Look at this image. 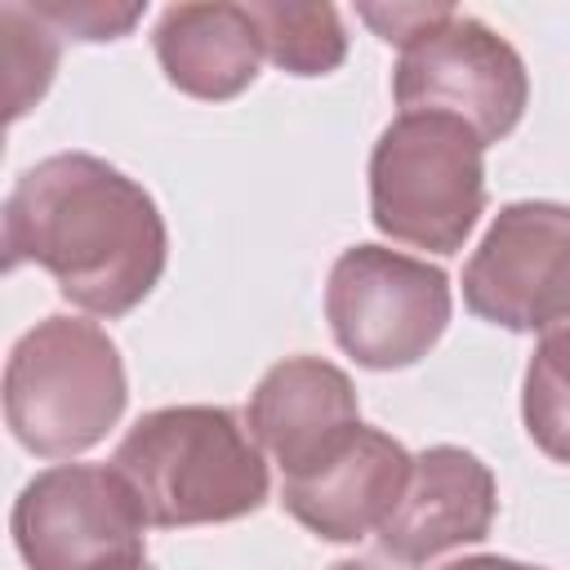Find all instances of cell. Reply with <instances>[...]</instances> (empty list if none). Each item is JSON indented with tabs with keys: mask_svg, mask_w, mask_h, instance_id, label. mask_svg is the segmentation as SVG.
<instances>
[{
	"mask_svg": "<svg viewBox=\"0 0 570 570\" xmlns=\"http://www.w3.org/2000/svg\"><path fill=\"white\" fill-rule=\"evenodd\" d=\"M169 254L156 200L89 151L36 160L4 196V267L36 263L94 316L134 312Z\"/></svg>",
	"mask_w": 570,
	"mask_h": 570,
	"instance_id": "obj_1",
	"label": "cell"
},
{
	"mask_svg": "<svg viewBox=\"0 0 570 570\" xmlns=\"http://www.w3.org/2000/svg\"><path fill=\"white\" fill-rule=\"evenodd\" d=\"M147 525H218L263 508L267 463L227 405H165L142 414L111 454Z\"/></svg>",
	"mask_w": 570,
	"mask_h": 570,
	"instance_id": "obj_2",
	"label": "cell"
},
{
	"mask_svg": "<svg viewBox=\"0 0 570 570\" xmlns=\"http://www.w3.org/2000/svg\"><path fill=\"white\" fill-rule=\"evenodd\" d=\"M125 396L120 347L80 316L36 321L4 361V423L40 459L98 445L125 414Z\"/></svg>",
	"mask_w": 570,
	"mask_h": 570,
	"instance_id": "obj_3",
	"label": "cell"
},
{
	"mask_svg": "<svg viewBox=\"0 0 570 570\" xmlns=\"http://www.w3.org/2000/svg\"><path fill=\"white\" fill-rule=\"evenodd\" d=\"M485 142L454 116L401 111L370 151V218L383 236L459 254L485 209Z\"/></svg>",
	"mask_w": 570,
	"mask_h": 570,
	"instance_id": "obj_4",
	"label": "cell"
},
{
	"mask_svg": "<svg viewBox=\"0 0 570 570\" xmlns=\"http://www.w3.org/2000/svg\"><path fill=\"white\" fill-rule=\"evenodd\" d=\"M325 316L356 365L405 370L450 325V276L387 245H352L330 267Z\"/></svg>",
	"mask_w": 570,
	"mask_h": 570,
	"instance_id": "obj_5",
	"label": "cell"
},
{
	"mask_svg": "<svg viewBox=\"0 0 570 570\" xmlns=\"http://www.w3.org/2000/svg\"><path fill=\"white\" fill-rule=\"evenodd\" d=\"M13 548L31 570H138L147 512L116 468L58 463L13 499Z\"/></svg>",
	"mask_w": 570,
	"mask_h": 570,
	"instance_id": "obj_6",
	"label": "cell"
},
{
	"mask_svg": "<svg viewBox=\"0 0 570 570\" xmlns=\"http://www.w3.org/2000/svg\"><path fill=\"white\" fill-rule=\"evenodd\" d=\"M392 98L401 111H441L463 120L481 142H499L530 102V76L494 27L454 9L401 49Z\"/></svg>",
	"mask_w": 570,
	"mask_h": 570,
	"instance_id": "obj_7",
	"label": "cell"
},
{
	"mask_svg": "<svg viewBox=\"0 0 570 570\" xmlns=\"http://www.w3.org/2000/svg\"><path fill=\"white\" fill-rule=\"evenodd\" d=\"M463 303L517 334L570 330V205H503L463 267Z\"/></svg>",
	"mask_w": 570,
	"mask_h": 570,
	"instance_id": "obj_8",
	"label": "cell"
},
{
	"mask_svg": "<svg viewBox=\"0 0 570 570\" xmlns=\"http://www.w3.org/2000/svg\"><path fill=\"white\" fill-rule=\"evenodd\" d=\"M494 503V476L472 450L432 445L414 459L401 503L379 525V548L401 566H428L450 548L481 543Z\"/></svg>",
	"mask_w": 570,
	"mask_h": 570,
	"instance_id": "obj_9",
	"label": "cell"
},
{
	"mask_svg": "<svg viewBox=\"0 0 570 570\" xmlns=\"http://www.w3.org/2000/svg\"><path fill=\"white\" fill-rule=\"evenodd\" d=\"M361 428L352 379L321 356L276 361L249 396V432L285 476L321 468Z\"/></svg>",
	"mask_w": 570,
	"mask_h": 570,
	"instance_id": "obj_10",
	"label": "cell"
},
{
	"mask_svg": "<svg viewBox=\"0 0 570 570\" xmlns=\"http://www.w3.org/2000/svg\"><path fill=\"white\" fill-rule=\"evenodd\" d=\"M414 459L379 428H356L343 450L303 476H285L281 508L330 543H356L401 503Z\"/></svg>",
	"mask_w": 570,
	"mask_h": 570,
	"instance_id": "obj_11",
	"label": "cell"
},
{
	"mask_svg": "<svg viewBox=\"0 0 570 570\" xmlns=\"http://www.w3.org/2000/svg\"><path fill=\"white\" fill-rule=\"evenodd\" d=\"M156 62L174 89L200 102L245 94L263 62V40L245 4H169L151 31Z\"/></svg>",
	"mask_w": 570,
	"mask_h": 570,
	"instance_id": "obj_12",
	"label": "cell"
},
{
	"mask_svg": "<svg viewBox=\"0 0 570 570\" xmlns=\"http://www.w3.org/2000/svg\"><path fill=\"white\" fill-rule=\"evenodd\" d=\"M263 53L289 76H325L347 58V36L334 4H294V0H254L245 4Z\"/></svg>",
	"mask_w": 570,
	"mask_h": 570,
	"instance_id": "obj_13",
	"label": "cell"
},
{
	"mask_svg": "<svg viewBox=\"0 0 570 570\" xmlns=\"http://www.w3.org/2000/svg\"><path fill=\"white\" fill-rule=\"evenodd\" d=\"M521 419L548 459L570 463V330L539 334L521 383Z\"/></svg>",
	"mask_w": 570,
	"mask_h": 570,
	"instance_id": "obj_14",
	"label": "cell"
},
{
	"mask_svg": "<svg viewBox=\"0 0 570 570\" xmlns=\"http://www.w3.org/2000/svg\"><path fill=\"white\" fill-rule=\"evenodd\" d=\"M4 36V98L9 120H18L53 80L58 67V31L31 4H0Z\"/></svg>",
	"mask_w": 570,
	"mask_h": 570,
	"instance_id": "obj_15",
	"label": "cell"
},
{
	"mask_svg": "<svg viewBox=\"0 0 570 570\" xmlns=\"http://www.w3.org/2000/svg\"><path fill=\"white\" fill-rule=\"evenodd\" d=\"M58 36L71 40H120L138 18L142 4H102V0H49V4H31Z\"/></svg>",
	"mask_w": 570,
	"mask_h": 570,
	"instance_id": "obj_16",
	"label": "cell"
},
{
	"mask_svg": "<svg viewBox=\"0 0 570 570\" xmlns=\"http://www.w3.org/2000/svg\"><path fill=\"white\" fill-rule=\"evenodd\" d=\"M387 45H410V40H419L428 27H436L441 18H450L454 9L450 4H361L356 9Z\"/></svg>",
	"mask_w": 570,
	"mask_h": 570,
	"instance_id": "obj_17",
	"label": "cell"
},
{
	"mask_svg": "<svg viewBox=\"0 0 570 570\" xmlns=\"http://www.w3.org/2000/svg\"><path fill=\"white\" fill-rule=\"evenodd\" d=\"M441 570H543V566H525L512 557H463V561H450Z\"/></svg>",
	"mask_w": 570,
	"mask_h": 570,
	"instance_id": "obj_18",
	"label": "cell"
},
{
	"mask_svg": "<svg viewBox=\"0 0 570 570\" xmlns=\"http://www.w3.org/2000/svg\"><path fill=\"white\" fill-rule=\"evenodd\" d=\"M330 570H379V566H370V561H356V557H347V561H334Z\"/></svg>",
	"mask_w": 570,
	"mask_h": 570,
	"instance_id": "obj_19",
	"label": "cell"
},
{
	"mask_svg": "<svg viewBox=\"0 0 570 570\" xmlns=\"http://www.w3.org/2000/svg\"><path fill=\"white\" fill-rule=\"evenodd\" d=\"M138 570H151V566H138Z\"/></svg>",
	"mask_w": 570,
	"mask_h": 570,
	"instance_id": "obj_20",
	"label": "cell"
}]
</instances>
